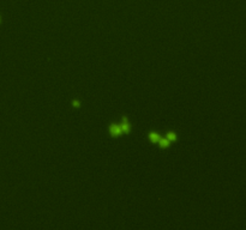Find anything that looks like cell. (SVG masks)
Wrapping results in <instances>:
<instances>
[{
  "instance_id": "cell-1",
  "label": "cell",
  "mask_w": 246,
  "mask_h": 230,
  "mask_svg": "<svg viewBox=\"0 0 246 230\" xmlns=\"http://www.w3.org/2000/svg\"><path fill=\"white\" fill-rule=\"evenodd\" d=\"M121 132H123V131H121V127L118 126V125H113V126L111 127V133H112L113 135H119Z\"/></svg>"
},
{
  "instance_id": "cell-2",
  "label": "cell",
  "mask_w": 246,
  "mask_h": 230,
  "mask_svg": "<svg viewBox=\"0 0 246 230\" xmlns=\"http://www.w3.org/2000/svg\"><path fill=\"white\" fill-rule=\"evenodd\" d=\"M121 127V131H124V132H128V129H130V127H128V123L126 122V120L124 119V123L120 126Z\"/></svg>"
},
{
  "instance_id": "cell-3",
  "label": "cell",
  "mask_w": 246,
  "mask_h": 230,
  "mask_svg": "<svg viewBox=\"0 0 246 230\" xmlns=\"http://www.w3.org/2000/svg\"><path fill=\"white\" fill-rule=\"evenodd\" d=\"M150 139H151L152 141H157V140H160V138H158V135H157L156 133H151V134H150Z\"/></svg>"
},
{
  "instance_id": "cell-4",
  "label": "cell",
  "mask_w": 246,
  "mask_h": 230,
  "mask_svg": "<svg viewBox=\"0 0 246 230\" xmlns=\"http://www.w3.org/2000/svg\"><path fill=\"white\" fill-rule=\"evenodd\" d=\"M168 144H169V141H168V140H165V139H161V140H160V145H161L162 147L168 146Z\"/></svg>"
},
{
  "instance_id": "cell-5",
  "label": "cell",
  "mask_w": 246,
  "mask_h": 230,
  "mask_svg": "<svg viewBox=\"0 0 246 230\" xmlns=\"http://www.w3.org/2000/svg\"><path fill=\"white\" fill-rule=\"evenodd\" d=\"M168 139L174 140V139H175V134H174V133H168Z\"/></svg>"
}]
</instances>
